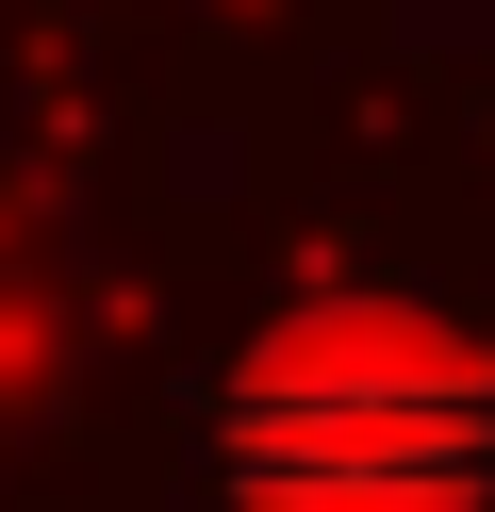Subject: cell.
<instances>
[{"instance_id": "6da1fadb", "label": "cell", "mask_w": 495, "mask_h": 512, "mask_svg": "<svg viewBox=\"0 0 495 512\" xmlns=\"http://www.w3.org/2000/svg\"><path fill=\"white\" fill-rule=\"evenodd\" d=\"M231 512H495V364L396 298H314L215 397Z\"/></svg>"}]
</instances>
